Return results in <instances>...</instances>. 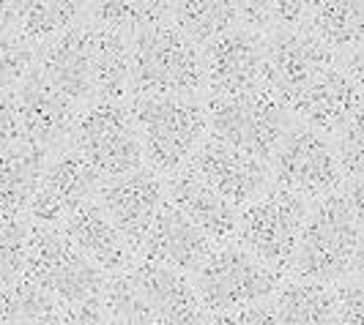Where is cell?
<instances>
[{
  "mask_svg": "<svg viewBox=\"0 0 364 325\" xmlns=\"http://www.w3.org/2000/svg\"><path fill=\"white\" fill-rule=\"evenodd\" d=\"M362 241V181H343L340 189L310 199L291 273L326 285L359 273Z\"/></svg>",
  "mask_w": 364,
  "mask_h": 325,
  "instance_id": "obj_1",
  "label": "cell"
},
{
  "mask_svg": "<svg viewBox=\"0 0 364 325\" xmlns=\"http://www.w3.org/2000/svg\"><path fill=\"white\" fill-rule=\"evenodd\" d=\"M129 109L143 162L162 178L186 167L198 145L208 137L203 96H132Z\"/></svg>",
  "mask_w": 364,
  "mask_h": 325,
  "instance_id": "obj_2",
  "label": "cell"
},
{
  "mask_svg": "<svg viewBox=\"0 0 364 325\" xmlns=\"http://www.w3.org/2000/svg\"><path fill=\"white\" fill-rule=\"evenodd\" d=\"M132 41V96H203L200 44L173 19L129 33Z\"/></svg>",
  "mask_w": 364,
  "mask_h": 325,
  "instance_id": "obj_3",
  "label": "cell"
},
{
  "mask_svg": "<svg viewBox=\"0 0 364 325\" xmlns=\"http://www.w3.org/2000/svg\"><path fill=\"white\" fill-rule=\"evenodd\" d=\"M189 279L205 309V323H219L238 309L269 301L282 273L260 263L241 243L230 241L214 246L205 263Z\"/></svg>",
  "mask_w": 364,
  "mask_h": 325,
  "instance_id": "obj_4",
  "label": "cell"
},
{
  "mask_svg": "<svg viewBox=\"0 0 364 325\" xmlns=\"http://www.w3.org/2000/svg\"><path fill=\"white\" fill-rule=\"evenodd\" d=\"M208 134L238 150L269 159L279 137L293 126L291 107L266 85L230 96H203Z\"/></svg>",
  "mask_w": 364,
  "mask_h": 325,
  "instance_id": "obj_5",
  "label": "cell"
},
{
  "mask_svg": "<svg viewBox=\"0 0 364 325\" xmlns=\"http://www.w3.org/2000/svg\"><path fill=\"white\" fill-rule=\"evenodd\" d=\"M307 208L310 199L272 183L263 194H257L238 211L236 243H241L277 273H288L307 219Z\"/></svg>",
  "mask_w": 364,
  "mask_h": 325,
  "instance_id": "obj_6",
  "label": "cell"
},
{
  "mask_svg": "<svg viewBox=\"0 0 364 325\" xmlns=\"http://www.w3.org/2000/svg\"><path fill=\"white\" fill-rule=\"evenodd\" d=\"M25 271L38 279L63 304V323L72 307L99 298L107 279V271L99 268L88 254L80 252L60 227H44L33 221L28 238Z\"/></svg>",
  "mask_w": 364,
  "mask_h": 325,
  "instance_id": "obj_7",
  "label": "cell"
},
{
  "mask_svg": "<svg viewBox=\"0 0 364 325\" xmlns=\"http://www.w3.org/2000/svg\"><path fill=\"white\" fill-rule=\"evenodd\" d=\"M69 145L99 172V178L124 175L146 164L129 101L93 99L80 107Z\"/></svg>",
  "mask_w": 364,
  "mask_h": 325,
  "instance_id": "obj_8",
  "label": "cell"
},
{
  "mask_svg": "<svg viewBox=\"0 0 364 325\" xmlns=\"http://www.w3.org/2000/svg\"><path fill=\"white\" fill-rule=\"evenodd\" d=\"M266 162L274 186L296 192L304 199L323 197L346 181L331 137L301 121H293V126L279 137Z\"/></svg>",
  "mask_w": 364,
  "mask_h": 325,
  "instance_id": "obj_9",
  "label": "cell"
},
{
  "mask_svg": "<svg viewBox=\"0 0 364 325\" xmlns=\"http://www.w3.org/2000/svg\"><path fill=\"white\" fill-rule=\"evenodd\" d=\"M362 101V47L334 55V63L323 69L310 88L293 101V118L334 137L340 128L359 118Z\"/></svg>",
  "mask_w": 364,
  "mask_h": 325,
  "instance_id": "obj_10",
  "label": "cell"
},
{
  "mask_svg": "<svg viewBox=\"0 0 364 325\" xmlns=\"http://www.w3.org/2000/svg\"><path fill=\"white\" fill-rule=\"evenodd\" d=\"M266 88L288 107L310 88L318 74L334 63V55L310 28H272L263 33Z\"/></svg>",
  "mask_w": 364,
  "mask_h": 325,
  "instance_id": "obj_11",
  "label": "cell"
},
{
  "mask_svg": "<svg viewBox=\"0 0 364 325\" xmlns=\"http://www.w3.org/2000/svg\"><path fill=\"white\" fill-rule=\"evenodd\" d=\"M203 60V96H230L252 91L266 82V55L263 33L247 28H228L219 36L200 44Z\"/></svg>",
  "mask_w": 364,
  "mask_h": 325,
  "instance_id": "obj_12",
  "label": "cell"
},
{
  "mask_svg": "<svg viewBox=\"0 0 364 325\" xmlns=\"http://www.w3.org/2000/svg\"><path fill=\"white\" fill-rule=\"evenodd\" d=\"M99 181H102L99 172L66 143L63 148L50 153L41 183L25 216L33 224L60 227L82 202L96 197Z\"/></svg>",
  "mask_w": 364,
  "mask_h": 325,
  "instance_id": "obj_13",
  "label": "cell"
},
{
  "mask_svg": "<svg viewBox=\"0 0 364 325\" xmlns=\"http://www.w3.org/2000/svg\"><path fill=\"white\" fill-rule=\"evenodd\" d=\"M93 41H96V22L82 17L72 28L60 31L58 36L41 41L33 57V66L41 72V77L77 107H85L96 99Z\"/></svg>",
  "mask_w": 364,
  "mask_h": 325,
  "instance_id": "obj_14",
  "label": "cell"
},
{
  "mask_svg": "<svg viewBox=\"0 0 364 325\" xmlns=\"http://www.w3.org/2000/svg\"><path fill=\"white\" fill-rule=\"evenodd\" d=\"M96 202L137 254L164 202V178L148 164L124 175L102 178L96 189Z\"/></svg>",
  "mask_w": 364,
  "mask_h": 325,
  "instance_id": "obj_15",
  "label": "cell"
},
{
  "mask_svg": "<svg viewBox=\"0 0 364 325\" xmlns=\"http://www.w3.org/2000/svg\"><path fill=\"white\" fill-rule=\"evenodd\" d=\"M189 167L238 211L272 186V170L266 159L238 150L211 134L198 145Z\"/></svg>",
  "mask_w": 364,
  "mask_h": 325,
  "instance_id": "obj_16",
  "label": "cell"
},
{
  "mask_svg": "<svg viewBox=\"0 0 364 325\" xmlns=\"http://www.w3.org/2000/svg\"><path fill=\"white\" fill-rule=\"evenodd\" d=\"M14 101L25 140L47 150H58L69 143L80 107L60 91H55L36 66H31L28 74L14 85Z\"/></svg>",
  "mask_w": 364,
  "mask_h": 325,
  "instance_id": "obj_17",
  "label": "cell"
},
{
  "mask_svg": "<svg viewBox=\"0 0 364 325\" xmlns=\"http://www.w3.org/2000/svg\"><path fill=\"white\" fill-rule=\"evenodd\" d=\"M211 249H214V243L205 238L200 227L192 224L170 199L164 197L162 208L156 211L154 224L148 227L137 254L192 276L205 263Z\"/></svg>",
  "mask_w": 364,
  "mask_h": 325,
  "instance_id": "obj_18",
  "label": "cell"
},
{
  "mask_svg": "<svg viewBox=\"0 0 364 325\" xmlns=\"http://www.w3.org/2000/svg\"><path fill=\"white\" fill-rule=\"evenodd\" d=\"M164 197L192 224H198L214 246L236 241L238 208H233L217 189H211L189 164L164 178Z\"/></svg>",
  "mask_w": 364,
  "mask_h": 325,
  "instance_id": "obj_19",
  "label": "cell"
},
{
  "mask_svg": "<svg viewBox=\"0 0 364 325\" xmlns=\"http://www.w3.org/2000/svg\"><path fill=\"white\" fill-rule=\"evenodd\" d=\"M127 271L140 287L156 323H205V309L186 273L140 254H134Z\"/></svg>",
  "mask_w": 364,
  "mask_h": 325,
  "instance_id": "obj_20",
  "label": "cell"
},
{
  "mask_svg": "<svg viewBox=\"0 0 364 325\" xmlns=\"http://www.w3.org/2000/svg\"><path fill=\"white\" fill-rule=\"evenodd\" d=\"M60 230L69 235V241L80 252L88 254L93 263L107 273L124 271L134 260V249L107 219L96 197L82 202L72 216L60 224Z\"/></svg>",
  "mask_w": 364,
  "mask_h": 325,
  "instance_id": "obj_21",
  "label": "cell"
},
{
  "mask_svg": "<svg viewBox=\"0 0 364 325\" xmlns=\"http://www.w3.org/2000/svg\"><path fill=\"white\" fill-rule=\"evenodd\" d=\"M50 153L53 150L25 137L0 150V211H9V214L28 211L41 183Z\"/></svg>",
  "mask_w": 364,
  "mask_h": 325,
  "instance_id": "obj_22",
  "label": "cell"
},
{
  "mask_svg": "<svg viewBox=\"0 0 364 325\" xmlns=\"http://www.w3.org/2000/svg\"><path fill=\"white\" fill-rule=\"evenodd\" d=\"M274 323L291 325H334V301L331 287L299 273H282L279 285L269 298Z\"/></svg>",
  "mask_w": 364,
  "mask_h": 325,
  "instance_id": "obj_23",
  "label": "cell"
},
{
  "mask_svg": "<svg viewBox=\"0 0 364 325\" xmlns=\"http://www.w3.org/2000/svg\"><path fill=\"white\" fill-rule=\"evenodd\" d=\"M93 88H96V99H105V101H129L132 99V41H129V33L96 25Z\"/></svg>",
  "mask_w": 364,
  "mask_h": 325,
  "instance_id": "obj_24",
  "label": "cell"
},
{
  "mask_svg": "<svg viewBox=\"0 0 364 325\" xmlns=\"http://www.w3.org/2000/svg\"><path fill=\"white\" fill-rule=\"evenodd\" d=\"M331 53L362 47V0H310L307 25Z\"/></svg>",
  "mask_w": 364,
  "mask_h": 325,
  "instance_id": "obj_25",
  "label": "cell"
},
{
  "mask_svg": "<svg viewBox=\"0 0 364 325\" xmlns=\"http://www.w3.org/2000/svg\"><path fill=\"white\" fill-rule=\"evenodd\" d=\"M14 33L38 47L41 41L72 28L85 14V0H11Z\"/></svg>",
  "mask_w": 364,
  "mask_h": 325,
  "instance_id": "obj_26",
  "label": "cell"
},
{
  "mask_svg": "<svg viewBox=\"0 0 364 325\" xmlns=\"http://www.w3.org/2000/svg\"><path fill=\"white\" fill-rule=\"evenodd\" d=\"M0 323H63V304L28 271L0 295Z\"/></svg>",
  "mask_w": 364,
  "mask_h": 325,
  "instance_id": "obj_27",
  "label": "cell"
},
{
  "mask_svg": "<svg viewBox=\"0 0 364 325\" xmlns=\"http://www.w3.org/2000/svg\"><path fill=\"white\" fill-rule=\"evenodd\" d=\"M170 19L195 44H205L236 25L233 0H170Z\"/></svg>",
  "mask_w": 364,
  "mask_h": 325,
  "instance_id": "obj_28",
  "label": "cell"
},
{
  "mask_svg": "<svg viewBox=\"0 0 364 325\" xmlns=\"http://www.w3.org/2000/svg\"><path fill=\"white\" fill-rule=\"evenodd\" d=\"M85 14L102 28L134 33L170 19V0H85Z\"/></svg>",
  "mask_w": 364,
  "mask_h": 325,
  "instance_id": "obj_29",
  "label": "cell"
},
{
  "mask_svg": "<svg viewBox=\"0 0 364 325\" xmlns=\"http://www.w3.org/2000/svg\"><path fill=\"white\" fill-rule=\"evenodd\" d=\"M102 309L107 323H156L154 312L148 309L143 292L127 268L107 273L102 287Z\"/></svg>",
  "mask_w": 364,
  "mask_h": 325,
  "instance_id": "obj_30",
  "label": "cell"
},
{
  "mask_svg": "<svg viewBox=\"0 0 364 325\" xmlns=\"http://www.w3.org/2000/svg\"><path fill=\"white\" fill-rule=\"evenodd\" d=\"M31 219L0 211V295L17 282L28 263Z\"/></svg>",
  "mask_w": 364,
  "mask_h": 325,
  "instance_id": "obj_31",
  "label": "cell"
},
{
  "mask_svg": "<svg viewBox=\"0 0 364 325\" xmlns=\"http://www.w3.org/2000/svg\"><path fill=\"white\" fill-rule=\"evenodd\" d=\"M33 57L36 47L31 41H25L14 31H0V91L14 88L33 66Z\"/></svg>",
  "mask_w": 364,
  "mask_h": 325,
  "instance_id": "obj_32",
  "label": "cell"
},
{
  "mask_svg": "<svg viewBox=\"0 0 364 325\" xmlns=\"http://www.w3.org/2000/svg\"><path fill=\"white\" fill-rule=\"evenodd\" d=\"M331 301H334V325H359L364 317L362 301V271L348 273L331 282Z\"/></svg>",
  "mask_w": 364,
  "mask_h": 325,
  "instance_id": "obj_33",
  "label": "cell"
},
{
  "mask_svg": "<svg viewBox=\"0 0 364 325\" xmlns=\"http://www.w3.org/2000/svg\"><path fill=\"white\" fill-rule=\"evenodd\" d=\"M334 153L346 181H362V115L340 128L334 137Z\"/></svg>",
  "mask_w": 364,
  "mask_h": 325,
  "instance_id": "obj_34",
  "label": "cell"
},
{
  "mask_svg": "<svg viewBox=\"0 0 364 325\" xmlns=\"http://www.w3.org/2000/svg\"><path fill=\"white\" fill-rule=\"evenodd\" d=\"M236 11V25L255 31V33H269L272 31V0H233Z\"/></svg>",
  "mask_w": 364,
  "mask_h": 325,
  "instance_id": "obj_35",
  "label": "cell"
},
{
  "mask_svg": "<svg viewBox=\"0 0 364 325\" xmlns=\"http://www.w3.org/2000/svg\"><path fill=\"white\" fill-rule=\"evenodd\" d=\"M22 140V128L17 118V101H14V88L0 91V150Z\"/></svg>",
  "mask_w": 364,
  "mask_h": 325,
  "instance_id": "obj_36",
  "label": "cell"
},
{
  "mask_svg": "<svg viewBox=\"0 0 364 325\" xmlns=\"http://www.w3.org/2000/svg\"><path fill=\"white\" fill-rule=\"evenodd\" d=\"M310 0H272V28H304Z\"/></svg>",
  "mask_w": 364,
  "mask_h": 325,
  "instance_id": "obj_37",
  "label": "cell"
},
{
  "mask_svg": "<svg viewBox=\"0 0 364 325\" xmlns=\"http://www.w3.org/2000/svg\"><path fill=\"white\" fill-rule=\"evenodd\" d=\"M0 31H14V6H11V0H0Z\"/></svg>",
  "mask_w": 364,
  "mask_h": 325,
  "instance_id": "obj_38",
  "label": "cell"
}]
</instances>
